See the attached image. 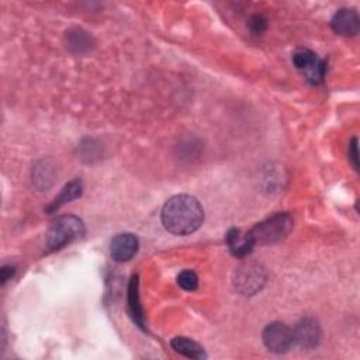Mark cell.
Returning a JSON list of instances; mask_svg holds the SVG:
<instances>
[{"mask_svg":"<svg viewBox=\"0 0 360 360\" xmlns=\"http://www.w3.org/2000/svg\"><path fill=\"white\" fill-rule=\"evenodd\" d=\"M204 219L200 201L188 194H179L166 201L162 210V222L173 235L195 232Z\"/></svg>","mask_w":360,"mask_h":360,"instance_id":"cell-1","label":"cell"},{"mask_svg":"<svg viewBox=\"0 0 360 360\" xmlns=\"http://www.w3.org/2000/svg\"><path fill=\"white\" fill-rule=\"evenodd\" d=\"M291 229L292 218L287 212H278L256 224L249 233L255 245H271L283 240Z\"/></svg>","mask_w":360,"mask_h":360,"instance_id":"cell-2","label":"cell"},{"mask_svg":"<svg viewBox=\"0 0 360 360\" xmlns=\"http://www.w3.org/2000/svg\"><path fill=\"white\" fill-rule=\"evenodd\" d=\"M84 225L75 215H63L56 218L46 233V248L49 252L59 250L75 239L83 236Z\"/></svg>","mask_w":360,"mask_h":360,"instance_id":"cell-3","label":"cell"},{"mask_svg":"<svg viewBox=\"0 0 360 360\" xmlns=\"http://www.w3.org/2000/svg\"><path fill=\"white\" fill-rule=\"evenodd\" d=\"M266 270L262 264L255 262H248L240 264L233 271V285L245 295H252L259 292L266 283Z\"/></svg>","mask_w":360,"mask_h":360,"instance_id":"cell-4","label":"cell"},{"mask_svg":"<svg viewBox=\"0 0 360 360\" xmlns=\"http://www.w3.org/2000/svg\"><path fill=\"white\" fill-rule=\"evenodd\" d=\"M292 63L305 75L308 82L312 84L322 83L326 72V63L325 60L319 59L316 53L309 49H298L292 56Z\"/></svg>","mask_w":360,"mask_h":360,"instance_id":"cell-5","label":"cell"},{"mask_svg":"<svg viewBox=\"0 0 360 360\" xmlns=\"http://www.w3.org/2000/svg\"><path fill=\"white\" fill-rule=\"evenodd\" d=\"M264 346L274 353L287 352L294 343L292 329L283 322L269 323L262 335Z\"/></svg>","mask_w":360,"mask_h":360,"instance_id":"cell-6","label":"cell"},{"mask_svg":"<svg viewBox=\"0 0 360 360\" xmlns=\"http://www.w3.org/2000/svg\"><path fill=\"white\" fill-rule=\"evenodd\" d=\"M294 342L302 349H314L319 345L322 330L314 318H302L292 330Z\"/></svg>","mask_w":360,"mask_h":360,"instance_id":"cell-7","label":"cell"},{"mask_svg":"<svg viewBox=\"0 0 360 360\" xmlns=\"http://www.w3.org/2000/svg\"><path fill=\"white\" fill-rule=\"evenodd\" d=\"M138 248V238L134 233L124 232L114 236V239L111 240L110 253L115 262H128L136 255Z\"/></svg>","mask_w":360,"mask_h":360,"instance_id":"cell-8","label":"cell"},{"mask_svg":"<svg viewBox=\"0 0 360 360\" xmlns=\"http://www.w3.org/2000/svg\"><path fill=\"white\" fill-rule=\"evenodd\" d=\"M332 30L343 37H353L359 32L360 20L354 10L352 8H340L335 13L330 21Z\"/></svg>","mask_w":360,"mask_h":360,"instance_id":"cell-9","label":"cell"},{"mask_svg":"<svg viewBox=\"0 0 360 360\" xmlns=\"http://www.w3.org/2000/svg\"><path fill=\"white\" fill-rule=\"evenodd\" d=\"M225 239L231 253L236 257L248 256L256 246L249 232H242L240 229H236V228L229 229Z\"/></svg>","mask_w":360,"mask_h":360,"instance_id":"cell-10","label":"cell"},{"mask_svg":"<svg viewBox=\"0 0 360 360\" xmlns=\"http://www.w3.org/2000/svg\"><path fill=\"white\" fill-rule=\"evenodd\" d=\"M128 312L135 322V325L141 329H145V315L143 308L139 301V283L138 276H132L128 285Z\"/></svg>","mask_w":360,"mask_h":360,"instance_id":"cell-11","label":"cell"},{"mask_svg":"<svg viewBox=\"0 0 360 360\" xmlns=\"http://www.w3.org/2000/svg\"><path fill=\"white\" fill-rule=\"evenodd\" d=\"M172 349L179 353V354H183L186 357H190V359H197V360H201V359H205L207 354L202 349V346H200L197 342L191 340V339H187L184 336H177L174 338L172 342Z\"/></svg>","mask_w":360,"mask_h":360,"instance_id":"cell-12","label":"cell"},{"mask_svg":"<svg viewBox=\"0 0 360 360\" xmlns=\"http://www.w3.org/2000/svg\"><path fill=\"white\" fill-rule=\"evenodd\" d=\"M82 190H83V186H82V181L80 180H73L70 183H68L59 193V195L49 204V207L46 208L48 212H52V211H56L58 208H60L63 204L80 197L82 194Z\"/></svg>","mask_w":360,"mask_h":360,"instance_id":"cell-13","label":"cell"},{"mask_svg":"<svg viewBox=\"0 0 360 360\" xmlns=\"http://www.w3.org/2000/svg\"><path fill=\"white\" fill-rule=\"evenodd\" d=\"M68 45L76 52H83L90 46V37L82 30H73L68 32Z\"/></svg>","mask_w":360,"mask_h":360,"instance_id":"cell-14","label":"cell"},{"mask_svg":"<svg viewBox=\"0 0 360 360\" xmlns=\"http://www.w3.org/2000/svg\"><path fill=\"white\" fill-rule=\"evenodd\" d=\"M177 284L186 291H194L198 285V277L193 270H184L177 276Z\"/></svg>","mask_w":360,"mask_h":360,"instance_id":"cell-15","label":"cell"},{"mask_svg":"<svg viewBox=\"0 0 360 360\" xmlns=\"http://www.w3.org/2000/svg\"><path fill=\"white\" fill-rule=\"evenodd\" d=\"M249 27L255 34H260L266 30L267 27V20L263 15H255L252 17V20L249 21Z\"/></svg>","mask_w":360,"mask_h":360,"instance_id":"cell-16","label":"cell"},{"mask_svg":"<svg viewBox=\"0 0 360 360\" xmlns=\"http://www.w3.org/2000/svg\"><path fill=\"white\" fill-rule=\"evenodd\" d=\"M349 159L353 165V167L357 170L359 169V153H357V139L353 138L349 143Z\"/></svg>","mask_w":360,"mask_h":360,"instance_id":"cell-17","label":"cell"},{"mask_svg":"<svg viewBox=\"0 0 360 360\" xmlns=\"http://www.w3.org/2000/svg\"><path fill=\"white\" fill-rule=\"evenodd\" d=\"M13 274H14V269L11 266H4L1 269V283L4 284L8 278L13 277Z\"/></svg>","mask_w":360,"mask_h":360,"instance_id":"cell-18","label":"cell"}]
</instances>
